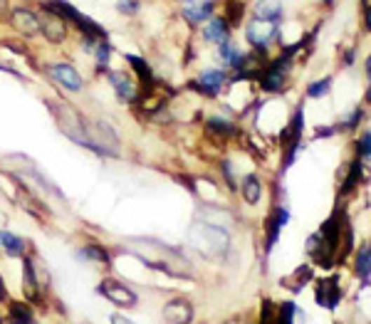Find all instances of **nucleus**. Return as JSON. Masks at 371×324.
Wrapping results in <instances>:
<instances>
[{"label":"nucleus","mask_w":371,"mask_h":324,"mask_svg":"<svg viewBox=\"0 0 371 324\" xmlns=\"http://www.w3.org/2000/svg\"><path fill=\"white\" fill-rule=\"evenodd\" d=\"M109 55H112V45H109V40H100V42H97L95 58H97V62H100V69H104V67H107V62H109Z\"/></svg>","instance_id":"obj_28"},{"label":"nucleus","mask_w":371,"mask_h":324,"mask_svg":"<svg viewBox=\"0 0 371 324\" xmlns=\"http://www.w3.org/2000/svg\"><path fill=\"white\" fill-rule=\"evenodd\" d=\"M356 272H359V277L364 280V285L369 283V275H371V250H369V243H364V245L359 248V252H356Z\"/></svg>","instance_id":"obj_22"},{"label":"nucleus","mask_w":371,"mask_h":324,"mask_svg":"<svg viewBox=\"0 0 371 324\" xmlns=\"http://www.w3.org/2000/svg\"><path fill=\"white\" fill-rule=\"evenodd\" d=\"M203 37L205 42H213V45L230 40V25L225 22V18H210V20H205Z\"/></svg>","instance_id":"obj_11"},{"label":"nucleus","mask_w":371,"mask_h":324,"mask_svg":"<svg viewBox=\"0 0 371 324\" xmlns=\"http://www.w3.org/2000/svg\"><path fill=\"white\" fill-rule=\"evenodd\" d=\"M40 30L45 32V37L50 42H62L67 37V22L55 15V13L45 11V15L40 18Z\"/></svg>","instance_id":"obj_8"},{"label":"nucleus","mask_w":371,"mask_h":324,"mask_svg":"<svg viewBox=\"0 0 371 324\" xmlns=\"http://www.w3.org/2000/svg\"><path fill=\"white\" fill-rule=\"evenodd\" d=\"M11 322L13 324H32L35 317H32V309L27 307L25 302H13L11 304Z\"/></svg>","instance_id":"obj_24"},{"label":"nucleus","mask_w":371,"mask_h":324,"mask_svg":"<svg viewBox=\"0 0 371 324\" xmlns=\"http://www.w3.org/2000/svg\"><path fill=\"white\" fill-rule=\"evenodd\" d=\"M25 277H27V285H30V288H35L37 277H35V270H32V260H30V257H25Z\"/></svg>","instance_id":"obj_33"},{"label":"nucleus","mask_w":371,"mask_h":324,"mask_svg":"<svg viewBox=\"0 0 371 324\" xmlns=\"http://www.w3.org/2000/svg\"><path fill=\"white\" fill-rule=\"evenodd\" d=\"M356 151H359V158L361 161H366L371 154V142H369V131L366 134H361V139L356 142Z\"/></svg>","instance_id":"obj_31"},{"label":"nucleus","mask_w":371,"mask_h":324,"mask_svg":"<svg viewBox=\"0 0 371 324\" xmlns=\"http://www.w3.org/2000/svg\"><path fill=\"white\" fill-rule=\"evenodd\" d=\"M332 89V77H324V79H317V82H312L307 87V97H312V100H319V97H324L327 92Z\"/></svg>","instance_id":"obj_27"},{"label":"nucleus","mask_w":371,"mask_h":324,"mask_svg":"<svg viewBox=\"0 0 371 324\" xmlns=\"http://www.w3.org/2000/svg\"><path fill=\"white\" fill-rule=\"evenodd\" d=\"M0 245L6 248L11 255H22V252H25V241L13 236V233H8V230H0Z\"/></svg>","instance_id":"obj_23"},{"label":"nucleus","mask_w":371,"mask_h":324,"mask_svg":"<svg viewBox=\"0 0 371 324\" xmlns=\"http://www.w3.org/2000/svg\"><path fill=\"white\" fill-rule=\"evenodd\" d=\"M109 82H112V87H114L116 97H119L121 102H134L136 100V89H134V84H131L129 74L109 72Z\"/></svg>","instance_id":"obj_14"},{"label":"nucleus","mask_w":371,"mask_h":324,"mask_svg":"<svg viewBox=\"0 0 371 324\" xmlns=\"http://www.w3.org/2000/svg\"><path fill=\"white\" fill-rule=\"evenodd\" d=\"M225 82H228V77H225V72H220V69H205L203 74H201L198 79H196L194 87L198 89L201 95L205 97H215L220 92V89L225 87Z\"/></svg>","instance_id":"obj_6"},{"label":"nucleus","mask_w":371,"mask_h":324,"mask_svg":"<svg viewBox=\"0 0 371 324\" xmlns=\"http://www.w3.org/2000/svg\"><path fill=\"white\" fill-rule=\"evenodd\" d=\"M243 15H245V3L243 0H225V22L230 27H236L243 22Z\"/></svg>","instance_id":"obj_20"},{"label":"nucleus","mask_w":371,"mask_h":324,"mask_svg":"<svg viewBox=\"0 0 371 324\" xmlns=\"http://www.w3.org/2000/svg\"><path fill=\"white\" fill-rule=\"evenodd\" d=\"M50 74H53V79L58 84H62L65 89H69V92H79L82 89V74L77 72V69L72 67V65L67 62H58V65H50Z\"/></svg>","instance_id":"obj_3"},{"label":"nucleus","mask_w":371,"mask_h":324,"mask_svg":"<svg viewBox=\"0 0 371 324\" xmlns=\"http://www.w3.org/2000/svg\"><path fill=\"white\" fill-rule=\"evenodd\" d=\"M11 22L20 35L32 37L40 32V18L35 15L32 11H25V8H18V11L11 13Z\"/></svg>","instance_id":"obj_7"},{"label":"nucleus","mask_w":371,"mask_h":324,"mask_svg":"<svg viewBox=\"0 0 371 324\" xmlns=\"http://www.w3.org/2000/svg\"><path fill=\"white\" fill-rule=\"evenodd\" d=\"M42 11L55 13L58 18H62L65 22H77L82 18V13L69 3V0H42Z\"/></svg>","instance_id":"obj_12"},{"label":"nucleus","mask_w":371,"mask_h":324,"mask_svg":"<svg viewBox=\"0 0 371 324\" xmlns=\"http://www.w3.org/2000/svg\"><path fill=\"white\" fill-rule=\"evenodd\" d=\"M243 198L248 201L250 205H255L257 201H260V196H262V183H260V178L257 176H245L243 178Z\"/></svg>","instance_id":"obj_19"},{"label":"nucleus","mask_w":371,"mask_h":324,"mask_svg":"<svg viewBox=\"0 0 371 324\" xmlns=\"http://www.w3.org/2000/svg\"><path fill=\"white\" fill-rule=\"evenodd\" d=\"M342 299V290H339V277H322L317 285V304L319 307L335 309Z\"/></svg>","instance_id":"obj_2"},{"label":"nucleus","mask_w":371,"mask_h":324,"mask_svg":"<svg viewBox=\"0 0 371 324\" xmlns=\"http://www.w3.org/2000/svg\"><path fill=\"white\" fill-rule=\"evenodd\" d=\"M218 58H220V62L230 69H245L248 67V55H243L241 50H238L236 42H230V40H225L218 45Z\"/></svg>","instance_id":"obj_9"},{"label":"nucleus","mask_w":371,"mask_h":324,"mask_svg":"<svg viewBox=\"0 0 371 324\" xmlns=\"http://www.w3.org/2000/svg\"><path fill=\"white\" fill-rule=\"evenodd\" d=\"M297 312V307H295V302H285L283 307H280V314H277V322L275 324H295L292 322V314Z\"/></svg>","instance_id":"obj_29"},{"label":"nucleus","mask_w":371,"mask_h":324,"mask_svg":"<svg viewBox=\"0 0 371 324\" xmlns=\"http://www.w3.org/2000/svg\"><path fill=\"white\" fill-rule=\"evenodd\" d=\"M114 324H134V322H129L126 317H119V314H114V319H112Z\"/></svg>","instance_id":"obj_35"},{"label":"nucleus","mask_w":371,"mask_h":324,"mask_svg":"<svg viewBox=\"0 0 371 324\" xmlns=\"http://www.w3.org/2000/svg\"><path fill=\"white\" fill-rule=\"evenodd\" d=\"M213 11H215V3L213 0H205V3H198V6L186 8V11H183V18H186L191 25H203L205 20L213 18Z\"/></svg>","instance_id":"obj_16"},{"label":"nucleus","mask_w":371,"mask_h":324,"mask_svg":"<svg viewBox=\"0 0 371 324\" xmlns=\"http://www.w3.org/2000/svg\"><path fill=\"white\" fill-rule=\"evenodd\" d=\"M319 238H322V243L327 245V250L332 252V255H337V250H339V241H342V218L339 213H332L330 218L322 223V230H319Z\"/></svg>","instance_id":"obj_5"},{"label":"nucleus","mask_w":371,"mask_h":324,"mask_svg":"<svg viewBox=\"0 0 371 324\" xmlns=\"http://www.w3.org/2000/svg\"><path fill=\"white\" fill-rule=\"evenodd\" d=\"M288 220H290V210L288 208H275L270 213V218H267V223H265V230H267V243H265V250L270 252L272 250V245L277 243V236H280V230L288 225Z\"/></svg>","instance_id":"obj_10"},{"label":"nucleus","mask_w":371,"mask_h":324,"mask_svg":"<svg viewBox=\"0 0 371 324\" xmlns=\"http://www.w3.org/2000/svg\"><path fill=\"white\" fill-rule=\"evenodd\" d=\"M82 260H100V262H109V252L104 250V248L100 245H87L82 248V250L77 252Z\"/></svg>","instance_id":"obj_26"},{"label":"nucleus","mask_w":371,"mask_h":324,"mask_svg":"<svg viewBox=\"0 0 371 324\" xmlns=\"http://www.w3.org/2000/svg\"><path fill=\"white\" fill-rule=\"evenodd\" d=\"M8 15V0H0V20Z\"/></svg>","instance_id":"obj_34"},{"label":"nucleus","mask_w":371,"mask_h":324,"mask_svg":"<svg viewBox=\"0 0 371 324\" xmlns=\"http://www.w3.org/2000/svg\"><path fill=\"white\" fill-rule=\"evenodd\" d=\"M126 60H129V65L136 69V74H139L142 84H144V87H147V92H151L154 84H156V77H154V72H151V67H149L147 60L136 58V55H126Z\"/></svg>","instance_id":"obj_17"},{"label":"nucleus","mask_w":371,"mask_h":324,"mask_svg":"<svg viewBox=\"0 0 371 324\" xmlns=\"http://www.w3.org/2000/svg\"><path fill=\"white\" fill-rule=\"evenodd\" d=\"M163 314H166V319L171 324H189L191 317H194V309H191V304L186 302V299H171V302L166 304V309H163Z\"/></svg>","instance_id":"obj_13"},{"label":"nucleus","mask_w":371,"mask_h":324,"mask_svg":"<svg viewBox=\"0 0 371 324\" xmlns=\"http://www.w3.org/2000/svg\"><path fill=\"white\" fill-rule=\"evenodd\" d=\"M295 285H292V290L295 292H297L299 288H304V285L309 283V277H312V270H309V267H299L297 272H295Z\"/></svg>","instance_id":"obj_30"},{"label":"nucleus","mask_w":371,"mask_h":324,"mask_svg":"<svg viewBox=\"0 0 371 324\" xmlns=\"http://www.w3.org/2000/svg\"><path fill=\"white\" fill-rule=\"evenodd\" d=\"M361 178H364V166H361V158H356V161H351L346 181L342 183V194H351V191L361 183Z\"/></svg>","instance_id":"obj_21"},{"label":"nucleus","mask_w":371,"mask_h":324,"mask_svg":"<svg viewBox=\"0 0 371 324\" xmlns=\"http://www.w3.org/2000/svg\"><path fill=\"white\" fill-rule=\"evenodd\" d=\"M285 77H288V74L277 72V69H272V67H265V72L257 74L260 87L265 89V92H280V89L285 87Z\"/></svg>","instance_id":"obj_18"},{"label":"nucleus","mask_w":371,"mask_h":324,"mask_svg":"<svg viewBox=\"0 0 371 324\" xmlns=\"http://www.w3.org/2000/svg\"><path fill=\"white\" fill-rule=\"evenodd\" d=\"M354 62V50H349V53L344 55V65H351Z\"/></svg>","instance_id":"obj_36"},{"label":"nucleus","mask_w":371,"mask_h":324,"mask_svg":"<svg viewBox=\"0 0 371 324\" xmlns=\"http://www.w3.org/2000/svg\"><path fill=\"white\" fill-rule=\"evenodd\" d=\"M178 3H186V6H194L196 0H178Z\"/></svg>","instance_id":"obj_37"},{"label":"nucleus","mask_w":371,"mask_h":324,"mask_svg":"<svg viewBox=\"0 0 371 324\" xmlns=\"http://www.w3.org/2000/svg\"><path fill=\"white\" fill-rule=\"evenodd\" d=\"M205 126H208L213 134L218 136H230V134H236V126L230 124L228 119H220V116H210L208 121H205Z\"/></svg>","instance_id":"obj_25"},{"label":"nucleus","mask_w":371,"mask_h":324,"mask_svg":"<svg viewBox=\"0 0 371 324\" xmlns=\"http://www.w3.org/2000/svg\"><path fill=\"white\" fill-rule=\"evenodd\" d=\"M116 11L126 13V15H134V13L139 11V0H119V3H116Z\"/></svg>","instance_id":"obj_32"},{"label":"nucleus","mask_w":371,"mask_h":324,"mask_svg":"<svg viewBox=\"0 0 371 324\" xmlns=\"http://www.w3.org/2000/svg\"><path fill=\"white\" fill-rule=\"evenodd\" d=\"M100 292L104 295L109 302L119 304V307H134L136 304V295L131 292L129 288H124L121 283H116V280H104V283L100 285Z\"/></svg>","instance_id":"obj_4"},{"label":"nucleus","mask_w":371,"mask_h":324,"mask_svg":"<svg viewBox=\"0 0 371 324\" xmlns=\"http://www.w3.org/2000/svg\"><path fill=\"white\" fill-rule=\"evenodd\" d=\"M324 3H332V0H324Z\"/></svg>","instance_id":"obj_38"},{"label":"nucleus","mask_w":371,"mask_h":324,"mask_svg":"<svg viewBox=\"0 0 371 324\" xmlns=\"http://www.w3.org/2000/svg\"><path fill=\"white\" fill-rule=\"evenodd\" d=\"M255 18L280 25V20H283V0H257Z\"/></svg>","instance_id":"obj_15"},{"label":"nucleus","mask_w":371,"mask_h":324,"mask_svg":"<svg viewBox=\"0 0 371 324\" xmlns=\"http://www.w3.org/2000/svg\"><path fill=\"white\" fill-rule=\"evenodd\" d=\"M245 35H248V42H250L252 48H265L272 37H277V22L255 18V20L245 27Z\"/></svg>","instance_id":"obj_1"}]
</instances>
